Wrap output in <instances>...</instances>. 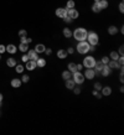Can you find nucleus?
Listing matches in <instances>:
<instances>
[{
  "label": "nucleus",
  "mask_w": 124,
  "mask_h": 135,
  "mask_svg": "<svg viewBox=\"0 0 124 135\" xmlns=\"http://www.w3.org/2000/svg\"><path fill=\"white\" fill-rule=\"evenodd\" d=\"M55 14H56V16H58V18H61V19H62V18L67 14V10H66V8H57Z\"/></svg>",
  "instance_id": "9d476101"
},
{
  "label": "nucleus",
  "mask_w": 124,
  "mask_h": 135,
  "mask_svg": "<svg viewBox=\"0 0 124 135\" xmlns=\"http://www.w3.org/2000/svg\"><path fill=\"white\" fill-rule=\"evenodd\" d=\"M62 19H63V21H65V22H71V21H72V19H71V18H70L67 14L63 16V18H62Z\"/></svg>",
  "instance_id": "58836bf2"
},
{
  "label": "nucleus",
  "mask_w": 124,
  "mask_h": 135,
  "mask_svg": "<svg viewBox=\"0 0 124 135\" xmlns=\"http://www.w3.org/2000/svg\"><path fill=\"white\" fill-rule=\"evenodd\" d=\"M118 53H119V56H123V53H124V46H123V45L119 47V50H118Z\"/></svg>",
  "instance_id": "ea45409f"
},
{
  "label": "nucleus",
  "mask_w": 124,
  "mask_h": 135,
  "mask_svg": "<svg viewBox=\"0 0 124 135\" xmlns=\"http://www.w3.org/2000/svg\"><path fill=\"white\" fill-rule=\"evenodd\" d=\"M83 68V65L82 63H78V65H76V71H79L81 72V69Z\"/></svg>",
  "instance_id": "a18cd8bd"
},
{
  "label": "nucleus",
  "mask_w": 124,
  "mask_h": 135,
  "mask_svg": "<svg viewBox=\"0 0 124 135\" xmlns=\"http://www.w3.org/2000/svg\"><path fill=\"white\" fill-rule=\"evenodd\" d=\"M117 32H118L117 26H114V25H111V26L108 27V34H109V35H117Z\"/></svg>",
  "instance_id": "4be33fe9"
},
{
  "label": "nucleus",
  "mask_w": 124,
  "mask_h": 135,
  "mask_svg": "<svg viewBox=\"0 0 124 135\" xmlns=\"http://www.w3.org/2000/svg\"><path fill=\"white\" fill-rule=\"evenodd\" d=\"M97 4H98V6H99L101 11L108 8V1H107V0H99V1H98Z\"/></svg>",
  "instance_id": "4468645a"
},
{
  "label": "nucleus",
  "mask_w": 124,
  "mask_h": 135,
  "mask_svg": "<svg viewBox=\"0 0 124 135\" xmlns=\"http://www.w3.org/2000/svg\"><path fill=\"white\" fill-rule=\"evenodd\" d=\"M73 93H75V94H79V93H81V89H79V88H73Z\"/></svg>",
  "instance_id": "49530a36"
},
{
  "label": "nucleus",
  "mask_w": 124,
  "mask_h": 135,
  "mask_svg": "<svg viewBox=\"0 0 124 135\" xmlns=\"http://www.w3.org/2000/svg\"><path fill=\"white\" fill-rule=\"evenodd\" d=\"M24 69H25V68H24L22 65H16V66H15V71H16L18 73H22V72H24Z\"/></svg>",
  "instance_id": "c756f323"
},
{
  "label": "nucleus",
  "mask_w": 124,
  "mask_h": 135,
  "mask_svg": "<svg viewBox=\"0 0 124 135\" xmlns=\"http://www.w3.org/2000/svg\"><path fill=\"white\" fill-rule=\"evenodd\" d=\"M62 32H63V36H65L66 39L72 37V30H70L68 27H65V29L62 30Z\"/></svg>",
  "instance_id": "412c9836"
},
{
  "label": "nucleus",
  "mask_w": 124,
  "mask_h": 135,
  "mask_svg": "<svg viewBox=\"0 0 124 135\" xmlns=\"http://www.w3.org/2000/svg\"><path fill=\"white\" fill-rule=\"evenodd\" d=\"M119 91H120V92H124V87H123V86H122V87L119 88Z\"/></svg>",
  "instance_id": "09e8293b"
},
{
  "label": "nucleus",
  "mask_w": 124,
  "mask_h": 135,
  "mask_svg": "<svg viewBox=\"0 0 124 135\" xmlns=\"http://www.w3.org/2000/svg\"><path fill=\"white\" fill-rule=\"evenodd\" d=\"M109 58H111V59H114V61H117V59L119 58V53H118L117 51H112V52H111V55H109Z\"/></svg>",
  "instance_id": "bb28decb"
},
{
  "label": "nucleus",
  "mask_w": 124,
  "mask_h": 135,
  "mask_svg": "<svg viewBox=\"0 0 124 135\" xmlns=\"http://www.w3.org/2000/svg\"><path fill=\"white\" fill-rule=\"evenodd\" d=\"M73 52H75V48H73V47H68V48H67V53H68V55H72Z\"/></svg>",
  "instance_id": "37998d69"
},
{
  "label": "nucleus",
  "mask_w": 124,
  "mask_h": 135,
  "mask_svg": "<svg viewBox=\"0 0 124 135\" xmlns=\"http://www.w3.org/2000/svg\"><path fill=\"white\" fill-rule=\"evenodd\" d=\"M102 96H111V93H112V88L109 87V86H107V87H102Z\"/></svg>",
  "instance_id": "dca6fc26"
},
{
  "label": "nucleus",
  "mask_w": 124,
  "mask_h": 135,
  "mask_svg": "<svg viewBox=\"0 0 124 135\" xmlns=\"http://www.w3.org/2000/svg\"><path fill=\"white\" fill-rule=\"evenodd\" d=\"M21 79H19V78H14V79H11V87L14 88H19L20 86H21Z\"/></svg>",
  "instance_id": "ddd939ff"
},
{
  "label": "nucleus",
  "mask_w": 124,
  "mask_h": 135,
  "mask_svg": "<svg viewBox=\"0 0 124 135\" xmlns=\"http://www.w3.org/2000/svg\"><path fill=\"white\" fill-rule=\"evenodd\" d=\"M87 42L91 45V46H97L98 42H99V36L95 34L94 31H91V32H87Z\"/></svg>",
  "instance_id": "7ed1b4c3"
},
{
  "label": "nucleus",
  "mask_w": 124,
  "mask_h": 135,
  "mask_svg": "<svg viewBox=\"0 0 124 135\" xmlns=\"http://www.w3.org/2000/svg\"><path fill=\"white\" fill-rule=\"evenodd\" d=\"M66 10H67V15H68V16H70L72 20L77 19V18L79 16V12H78L75 8H73V9H66Z\"/></svg>",
  "instance_id": "0eeeda50"
},
{
  "label": "nucleus",
  "mask_w": 124,
  "mask_h": 135,
  "mask_svg": "<svg viewBox=\"0 0 124 135\" xmlns=\"http://www.w3.org/2000/svg\"><path fill=\"white\" fill-rule=\"evenodd\" d=\"M67 51L66 50H58L57 51V57L61 58V59H63V58H67Z\"/></svg>",
  "instance_id": "a211bd4d"
},
{
  "label": "nucleus",
  "mask_w": 124,
  "mask_h": 135,
  "mask_svg": "<svg viewBox=\"0 0 124 135\" xmlns=\"http://www.w3.org/2000/svg\"><path fill=\"white\" fill-rule=\"evenodd\" d=\"M92 11H93V12H101V9H99V6H98L97 3H94V4L92 5Z\"/></svg>",
  "instance_id": "7c9ffc66"
},
{
  "label": "nucleus",
  "mask_w": 124,
  "mask_h": 135,
  "mask_svg": "<svg viewBox=\"0 0 124 135\" xmlns=\"http://www.w3.org/2000/svg\"><path fill=\"white\" fill-rule=\"evenodd\" d=\"M1 100H3V94L0 93V102H1Z\"/></svg>",
  "instance_id": "8fccbe9b"
},
{
  "label": "nucleus",
  "mask_w": 124,
  "mask_h": 135,
  "mask_svg": "<svg viewBox=\"0 0 124 135\" xmlns=\"http://www.w3.org/2000/svg\"><path fill=\"white\" fill-rule=\"evenodd\" d=\"M68 71H70L71 73L76 72V63H73V62H70V63H68Z\"/></svg>",
  "instance_id": "cd10ccee"
},
{
  "label": "nucleus",
  "mask_w": 124,
  "mask_h": 135,
  "mask_svg": "<svg viewBox=\"0 0 124 135\" xmlns=\"http://www.w3.org/2000/svg\"><path fill=\"white\" fill-rule=\"evenodd\" d=\"M0 59H1V57H0Z\"/></svg>",
  "instance_id": "603ef678"
},
{
  "label": "nucleus",
  "mask_w": 124,
  "mask_h": 135,
  "mask_svg": "<svg viewBox=\"0 0 124 135\" xmlns=\"http://www.w3.org/2000/svg\"><path fill=\"white\" fill-rule=\"evenodd\" d=\"M45 50H46V47H45V45H42V43H37V45L35 46V51H36L37 53L45 52Z\"/></svg>",
  "instance_id": "f3484780"
},
{
  "label": "nucleus",
  "mask_w": 124,
  "mask_h": 135,
  "mask_svg": "<svg viewBox=\"0 0 124 135\" xmlns=\"http://www.w3.org/2000/svg\"><path fill=\"white\" fill-rule=\"evenodd\" d=\"M6 65H8V67H15L18 63H16V59L12 57H10L6 59Z\"/></svg>",
  "instance_id": "6ab92c4d"
},
{
  "label": "nucleus",
  "mask_w": 124,
  "mask_h": 135,
  "mask_svg": "<svg viewBox=\"0 0 124 135\" xmlns=\"http://www.w3.org/2000/svg\"><path fill=\"white\" fill-rule=\"evenodd\" d=\"M83 76H85V78H87V79H93V78L95 77V71L93 68H87Z\"/></svg>",
  "instance_id": "423d86ee"
},
{
  "label": "nucleus",
  "mask_w": 124,
  "mask_h": 135,
  "mask_svg": "<svg viewBox=\"0 0 124 135\" xmlns=\"http://www.w3.org/2000/svg\"><path fill=\"white\" fill-rule=\"evenodd\" d=\"M19 50L21 52H27V50H29V43H24V42H21L19 45Z\"/></svg>",
  "instance_id": "b1692460"
},
{
  "label": "nucleus",
  "mask_w": 124,
  "mask_h": 135,
  "mask_svg": "<svg viewBox=\"0 0 124 135\" xmlns=\"http://www.w3.org/2000/svg\"><path fill=\"white\" fill-rule=\"evenodd\" d=\"M71 77H72V73H71L70 71H65V72H62V79L67 81V79H70Z\"/></svg>",
  "instance_id": "a878e982"
},
{
  "label": "nucleus",
  "mask_w": 124,
  "mask_h": 135,
  "mask_svg": "<svg viewBox=\"0 0 124 135\" xmlns=\"http://www.w3.org/2000/svg\"><path fill=\"white\" fill-rule=\"evenodd\" d=\"M95 58L93 56H86V57L83 58V62H82V65H83V67L86 68H93L95 65Z\"/></svg>",
  "instance_id": "20e7f679"
},
{
  "label": "nucleus",
  "mask_w": 124,
  "mask_h": 135,
  "mask_svg": "<svg viewBox=\"0 0 124 135\" xmlns=\"http://www.w3.org/2000/svg\"><path fill=\"white\" fill-rule=\"evenodd\" d=\"M72 79L75 81L76 84H82V83L85 82V76H83L79 71H76V72H73V78H72Z\"/></svg>",
  "instance_id": "39448f33"
},
{
  "label": "nucleus",
  "mask_w": 124,
  "mask_h": 135,
  "mask_svg": "<svg viewBox=\"0 0 124 135\" xmlns=\"http://www.w3.org/2000/svg\"><path fill=\"white\" fill-rule=\"evenodd\" d=\"M6 51V46H4V45H0V55L1 53H4Z\"/></svg>",
  "instance_id": "79ce46f5"
},
{
  "label": "nucleus",
  "mask_w": 124,
  "mask_h": 135,
  "mask_svg": "<svg viewBox=\"0 0 124 135\" xmlns=\"http://www.w3.org/2000/svg\"><path fill=\"white\" fill-rule=\"evenodd\" d=\"M94 89H95V91H101V89H102V84H101L99 82L94 83Z\"/></svg>",
  "instance_id": "e433bc0d"
},
{
  "label": "nucleus",
  "mask_w": 124,
  "mask_h": 135,
  "mask_svg": "<svg viewBox=\"0 0 124 135\" xmlns=\"http://www.w3.org/2000/svg\"><path fill=\"white\" fill-rule=\"evenodd\" d=\"M20 40H21V42H24V43H30L32 40L29 39V37H26V36H22V37H20Z\"/></svg>",
  "instance_id": "2f4dec72"
},
{
  "label": "nucleus",
  "mask_w": 124,
  "mask_h": 135,
  "mask_svg": "<svg viewBox=\"0 0 124 135\" xmlns=\"http://www.w3.org/2000/svg\"><path fill=\"white\" fill-rule=\"evenodd\" d=\"M101 73H102V76H103V77H108V76L112 73V69L109 68L108 65H104L103 68H102V71H101Z\"/></svg>",
  "instance_id": "6e6552de"
},
{
  "label": "nucleus",
  "mask_w": 124,
  "mask_h": 135,
  "mask_svg": "<svg viewBox=\"0 0 124 135\" xmlns=\"http://www.w3.org/2000/svg\"><path fill=\"white\" fill-rule=\"evenodd\" d=\"M109 59L111 58L107 57V56H104V57H102V59H101V62L103 63V65H108V62H109Z\"/></svg>",
  "instance_id": "72a5a7b5"
},
{
  "label": "nucleus",
  "mask_w": 124,
  "mask_h": 135,
  "mask_svg": "<svg viewBox=\"0 0 124 135\" xmlns=\"http://www.w3.org/2000/svg\"><path fill=\"white\" fill-rule=\"evenodd\" d=\"M72 36L75 37V40H77L78 42L79 41H85L87 37V30L83 27H77L73 32H72Z\"/></svg>",
  "instance_id": "f257e3e1"
},
{
  "label": "nucleus",
  "mask_w": 124,
  "mask_h": 135,
  "mask_svg": "<svg viewBox=\"0 0 124 135\" xmlns=\"http://www.w3.org/2000/svg\"><path fill=\"white\" fill-rule=\"evenodd\" d=\"M118 8H119V11H120V12H124V4H123V1L119 4V6H118Z\"/></svg>",
  "instance_id": "c03bdc74"
},
{
  "label": "nucleus",
  "mask_w": 124,
  "mask_h": 135,
  "mask_svg": "<svg viewBox=\"0 0 124 135\" xmlns=\"http://www.w3.org/2000/svg\"><path fill=\"white\" fill-rule=\"evenodd\" d=\"M19 36H20V37L26 36V30H20V31H19Z\"/></svg>",
  "instance_id": "a19ab883"
},
{
  "label": "nucleus",
  "mask_w": 124,
  "mask_h": 135,
  "mask_svg": "<svg viewBox=\"0 0 124 135\" xmlns=\"http://www.w3.org/2000/svg\"><path fill=\"white\" fill-rule=\"evenodd\" d=\"M45 53H46V55H51V53H52V50H51V48H46V50H45Z\"/></svg>",
  "instance_id": "de8ad7c7"
},
{
  "label": "nucleus",
  "mask_w": 124,
  "mask_h": 135,
  "mask_svg": "<svg viewBox=\"0 0 124 135\" xmlns=\"http://www.w3.org/2000/svg\"><path fill=\"white\" fill-rule=\"evenodd\" d=\"M29 59H30V58H29V56H27L26 53H24V55H22V57H21V61H22V62H27Z\"/></svg>",
  "instance_id": "4c0bfd02"
},
{
  "label": "nucleus",
  "mask_w": 124,
  "mask_h": 135,
  "mask_svg": "<svg viewBox=\"0 0 124 135\" xmlns=\"http://www.w3.org/2000/svg\"><path fill=\"white\" fill-rule=\"evenodd\" d=\"M46 66V59L45 58H37V61H36V67H45Z\"/></svg>",
  "instance_id": "aec40b11"
},
{
  "label": "nucleus",
  "mask_w": 124,
  "mask_h": 135,
  "mask_svg": "<svg viewBox=\"0 0 124 135\" xmlns=\"http://www.w3.org/2000/svg\"><path fill=\"white\" fill-rule=\"evenodd\" d=\"M75 8V1L73 0H68L66 4V9H73Z\"/></svg>",
  "instance_id": "c85d7f7f"
},
{
  "label": "nucleus",
  "mask_w": 124,
  "mask_h": 135,
  "mask_svg": "<svg viewBox=\"0 0 124 135\" xmlns=\"http://www.w3.org/2000/svg\"><path fill=\"white\" fill-rule=\"evenodd\" d=\"M6 51H8L9 53L12 55V53H15V52L18 51V48H16L15 45H8V46H6Z\"/></svg>",
  "instance_id": "5701e85b"
},
{
  "label": "nucleus",
  "mask_w": 124,
  "mask_h": 135,
  "mask_svg": "<svg viewBox=\"0 0 124 135\" xmlns=\"http://www.w3.org/2000/svg\"><path fill=\"white\" fill-rule=\"evenodd\" d=\"M117 61H118L119 66H120V67H123V63H124V57H123V56H119V58H118Z\"/></svg>",
  "instance_id": "c9c22d12"
},
{
  "label": "nucleus",
  "mask_w": 124,
  "mask_h": 135,
  "mask_svg": "<svg viewBox=\"0 0 124 135\" xmlns=\"http://www.w3.org/2000/svg\"><path fill=\"white\" fill-rule=\"evenodd\" d=\"M29 79H30V77L27 76V74H24V76H22V78H21V82L27 83V82H29Z\"/></svg>",
  "instance_id": "f704fd0d"
},
{
  "label": "nucleus",
  "mask_w": 124,
  "mask_h": 135,
  "mask_svg": "<svg viewBox=\"0 0 124 135\" xmlns=\"http://www.w3.org/2000/svg\"><path fill=\"white\" fill-rule=\"evenodd\" d=\"M27 56H29V58L31 59V61H37V52L35 51V50H29L27 51Z\"/></svg>",
  "instance_id": "1a4fd4ad"
},
{
  "label": "nucleus",
  "mask_w": 124,
  "mask_h": 135,
  "mask_svg": "<svg viewBox=\"0 0 124 135\" xmlns=\"http://www.w3.org/2000/svg\"><path fill=\"white\" fill-rule=\"evenodd\" d=\"M76 87V83H75V81L73 79H67L66 81V88L67 89H73V88Z\"/></svg>",
  "instance_id": "2eb2a0df"
},
{
  "label": "nucleus",
  "mask_w": 124,
  "mask_h": 135,
  "mask_svg": "<svg viewBox=\"0 0 124 135\" xmlns=\"http://www.w3.org/2000/svg\"><path fill=\"white\" fill-rule=\"evenodd\" d=\"M98 1H99V0H94V3H98Z\"/></svg>",
  "instance_id": "3c124183"
},
{
  "label": "nucleus",
  "mask_w": 124,
  "mask_h": 135,
  "mask_svg": "<svg viewBox=\"0 0 124 135\" xmlns=\"http://www.w3.org/2000/svg\"><path fill=\"white\" fill-rule=\"evenodd\" d=\"M108 66H109V68H111V69L120 68L119 63H118V61H114V59H109V62H108Z\"/></svg>",
  "instance_id": "f8f14e48"
},
{
  "label": "nucleus",
  "mask_w": 124,
  "mask_h": 135,
  "mask_svg": "<svg viewBox=\"0 0 124 135\" xmlns=\"http://www.w3.org/2000/svg\"><path fill=\"white\" fill-rule=\"evenodd\" d=\"M89 48H91V45L87 42V41H79L77 43V52L81 53V55H86L89 52Z\"/></svg>",
  "instance_id": "f03ea898"
},
{
  "label": "nucleus",
  "mask_w": 124,
  "mask_h": 135,
  "mask_svg": "<svg viewBox=\"0 0 124 135\" xmlns=\"http://www.w3.org/2000/svg\"><path fill=\"white\" fill-rule=\"evenodd\" d=\"M25 68H26L27 71H34V69L36 68V61H31V59H29V61L26 62Z\"/></svg>",
  "instance_id": "9b49d317"
},
{
  "label": "nucleus",
  "mask_w": 124,
  "mask_h": 135,
  "mask_svg": "<svg viewBox=\"0 0 124 135\" xmlns=\"http://www.w3.org/2000/svg\"><path fill=\"white\" fill-rule=\"evenodd\" d=\"M103 66H104V65L99 61V62H95V65H94V67H93V68H94L95 72H101V71H102V68H103Z\"/></svg>",
  "instance_id": "393cba45"
},
{
  "label": "nucleus",
  "mask_w": 124,
  "mask_h": 135,
  "mask_svg": "<svg viewBox=\"0 0 124 135\" xmlns=\"http://www.w3.org/2000/svg\"><path fill=\"white\" fill-rule=\"evenodd\" d=\"M92 94H93V96L94 97H97V99H101V98H102V94H101V93H99V91H93V92H92Z\"/></svg>",
  "instance_id": "473e14b6"
}]
</instances>
